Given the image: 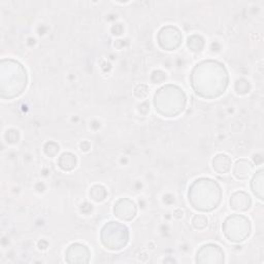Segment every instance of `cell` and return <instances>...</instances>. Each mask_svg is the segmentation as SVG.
<instances>
[{
  "instance_id": "obj_1",
  "label": "cell",
  "mask_w": 264,
  "mask_h": 264,
  "mask_svg": "<svg viewBox=\"0 0 264 264\" xmlns=\"http://www.w3.org/2000/svg\"><path fill=\"white\" fill-rule=\"evenodd\" d=\"M190 84L197 96L204 99H216L226 92L229 73L220 61L204 60L193 67L190 73Z\"/></svg>"
},
{
  "instance_id": "obj_2",
  "label": "cell",
  "mask_w": 264,
  "mask_h": 264,
  "mask_svg": "<svg viewBox=\"0 0 264 264\" xmlns=\"http://www.w3.org/2000/svg\"><path fill=\"white\" fill-rule=\"evenodd\" d=\"M28 85V73L18 60L7 58L0 63V96L14 99L24 93Z\"/></svg>"
},
{
  "instance_id": "obj_3",
  "label": "cell",
  "mask_w": 264,
  "mask_h": 264,
  "mask_svg": "<svg viewBox=\"0 0 264 264\" xmlns=\"http://www.w3.org/2000/svg\"><path fill=\"white\" fill-rule=\"evenodd\" d=\"M222 188L218 182L209 178H199L189 187L188 200L191 207L202 213L216 210L222 201Z\"/></svg>"
},
{
  "instance_id": "obj_4",
  "label": "cell",
  "mask_w": 264,
  "mask_h": 264,
  "mask_svg": "<svg viewBox=\"0 0 264 264\" xmlns=\"http://www.w3.org/2000/svg\"><path fill=\"white\" fill-rule=\"evenodd\" d=\"M153 104L160 116L175 118L184 112L187 105V96L182 88L168 84L156 91Z\"/></svg>"
},
{
  "instance_id": "obj_5",
  "label": "cell",
  "mask_w": 264,
  "mask_h": 264,
  "mask_svg": "<svg viewBox=\"0 0 264 264\" xmlns=\"http://www.w3.org/2000/svg\"><path fill=\"white\" fill-rule=\"evenodd\" d=\"M130 238L128 227L117 221L106 223L100 231V241L110 251H120L124 249Z\"/></svg>"
},
{
  "instance_id": "obj_6",
  "label": "cell",
  "mask_w": 264,
  "mask_h": 264,
  "mask_svg": "<svg viewBox=\"0 0 264 264\" xmlns=\"http://www.w3.org/2000/svg\"><path fill=\"white\" fill-rule=\"evenodd\" d=\"M222 230L229 241L239 243L250 236L252 225L247 217L234 214L225 219Z\"/></svg>"
},
{
  "instance_id": "obj_7",
  "label": "cell",
  "mask_w": 264,
  "mask_h": 264,
  "mask_svg": "<svg viewBox=\"0 0 264 264\" xmlns=\"http://www.w3.org/2000/svg\"><path fill=\"white\" fill-rule=\"evenodd\" d=\"M157 43L162 50L168 52L174 51L181 47L183 43V34L178 27L166 25L158 31Z\"/></svg>"
},
{
  "instance_id": "obj_8",
  "label": "cell",
  "mask_w": 264,
  "mask_h": 264,
  "mask_svg": "<svg viewBox=\"0 0 264 264\" xmlns=\"http://www.w3.org/2000/svg\"><path fill=\"white\" fill-rule=\"evenodd\" d=\"M195 261L202 264H222L225 262V254L220 246L216 243H207L201 246L197 251Z\"/></svg>"
},
{
  "instance_id": "obj_9",
  "label": "cell",
  "mask_w": 264,
  "mask_h": 264,
  "mask_svg": "<svg viewBox=\"0 0 264 264\" xmlns=\"http://www.w3.org/2000/svg\"><path fill=\"white\" fill-rule=\"evenodd\" d=\"M91 258V252L86 245L74 242L65 251V261L67 263H88Z\"/></svg>"
},
{
  "instance_id": "obj_10",
  "label": "cell",
  "mask_w": 264,
  "mask_h": 264,
  "mask_svg": "<svg viewBox=\"0 0 264 264\" xmlns=\"http://www.w3.org/2000/svg\"><path fill=\"white\" fill-rule=\"evenodd\" d=\"M114 214L122 221H132L137 215V207L129 198H120L115 204Z\"/></svg>"
},
{
  "instance_id": "obj_11",
  "label": "cell",
  "mask_w": 264,
  "mask_h": 264,
  "mask_svg": "<svg viewBox=\"0 0 264 264\" xmlns=\"http://www.w3.org/2000/svg\"><path fill=\"white\" fill-rule=\"evenodd\" d=\"M229 205L233 211L247 212L252 206V198L243 191H236L231 194Z\"/></svg>"
},
{
  "instance_id": "obj_12",
  "label": "cell",
  "mask_w": 264,
  "mask_h": 264,
  "mask_svg": "<svg viewBox=\"0 0 264 264\" xmlns=\"http://www.w3.org/2000/svg\"><path fill=\"white\" fill-rule=\"evenodd\" d=\"M254 170V165L247 159H239L235 162L233 166V175L240 181L248 180L250 178V175L253 173Z\"/></svg>"
},
{
  "instance_id": "obj_13",
  "label": "cell",
  "mask_w": 264,
  "mask_h": 264,
  "mask_svg": "<svg viewBox=\"0 0 264 264\" xmlns=\"http://www.w3.org/2000/svg\"><path fill=\"white\" fill-rule=\"evenodd\" d=\"M212 164H213L214 170L217 173L224 174V173H227V172L230 171L232 161H231V158L228 155L218 154L214 157V159L212 161Z\"/></svg>"
},
{
  "instance_id": "obj_14",
  "label": "cell",
  "mask_w": 264,
  "mask_h": 264,
  "mask_svg": "<svg viewBox=\"0 0 264 264\" xmlns=\"http://www.w3.org/2000/svg\"><path fill=\"white\" fill-rule=\"evenodd\" d=\"M263 172L264 170L260 168L258 171H256L251 180V190L260 200H263Z\"/></svg>"
},
{
  "instance_id": "obj_15",
  "label": "cell",
  "mask_w": 264,
  "mask_h": 264,
  "mask_svg": "<svg viewBox=\"0 0 264 264\" xmlns=\"http://www.w3.org/2000/svg\"><path fill=\"white\" fill-rule=\"evenodd\" d=\"M77 159L76 156L70 152H65L61 154L58 159V166L64 171H71L76 167Z\"/></svg>"
},
{
  "instance_id": "obj_16",
  "label": "cell",
  "mask_w": 264,
  "mask_h": 264,
  "mask_svg": "<svg viewBox=\"0 0 264 264\" xmlns=\"http://www.w3.org/2000/svg\"><path fill=\"white\" fill-rule=\"evenodd\" d=\"M187 46L191 52L200 53L206 46L205 38L199 34H193L188 37Z\"/></svg>"
},
{
  "instance_id": "obj_17",
  "label": "cell",
  "mask_w": 264,
  "mask_h": 264,
  "mask_svg": "<svg viewBox=\"0 0 264 264\" xmlns=\"http://www.w3.org/2000/svg\"><path fill=\"white\" fill-rule=\"evenodd\" d=\"M89 195L95 202H103L108 197V190L103 185H94L91 187Z\"/></svg>"
},
{
  "instance_id": "obj_18",
  "label": "cell",
  "mask_w": 264,
  "mask_h": 264,
  "mask_svg": "<svg viewBox=\"0 0 264 264\" xmlns=\"http://www.w3.org/2000/svg\"><path fill=\"white\" fill-rule=\"evenodd\" d=\"M234 90L238 95H246L251 90V85L248 79L239 78L234 84Z\"/></svg>"
},
{
  "instance_id": "obj_19",
  "label": "cell",
  "mask_w": 264,
  "mask_h": 264,
  "mask_svg": "<svg viewBox=\"0 0 264 264\" xmlns=\"http://www.w3.org/2000/svg\"><path fill=\"white\" fill-rule=\"evenodd\" d=\"M209 220L205 215H195L192 219V226L196 230H204L207 228Z\"/></svg>"
},
{
  "instance_id": "obj_20",
  "label": "cell",
  "mask_w": 264,
  "mask_h": 264,
  "mask_svg": "<svg viewBox=\"0 0 264 264\" xmlns=\"http://www.w3.org/2000/svg\"><path fill=\"white\" fill-rule=\"evenodd\" d=\"M44 151L49 157H56L60 151V147L55 141H48L44 146Z\"/></svg>"
},
{
  "instance_id": "obj_21",
  "label": "cell",
  "mask_w": 264,
  "mask_h": 264,
  "mask_svg": "<svg viewBox=\"0 0 264 264\" xmlns=\"http://www.w3.org/2000/svg\"><path fill=\"white\" fill-rule=\"evenodd\" d=\"M134 96L139 98V99H145L148 97L149 95V87L145 84H140V85H137L135 88H134Z\"/></svg>"
},
{
  "instance_id": "obj_22",
  "label": "cell",
  "mask_w": 264,
  "mask_h": 264,
  "mask_svg": "<svg viewBox=\"0 0 264 264\" xmlns=\"http://www.w3.org/2000/svg\"><path fill=\"white\" fill-rule=\"evenodd\" d=\"M5 139L9 144H17L20 140V132L17 129H9L5 133Z\"/></svg>"
},
{
  "instance_id": "obj_23",
  "label": "cell",
  "mask_w": 264,
  "mask_h": 264,
  "mask_svg": "<svg viewBox=\"0 0 264 264\" xmlns=\"http://www.w3.org/2000/svg\"><path fill=\"white\" fill-rule=\"evenodd\" d=\"M167 78V75L162 70H154L151 74V82L153 84H161L164 83Z\"/></svg>"
},
{
  "instance_id": "obj_24",
  "label": "cell",
  "mask_w": 264,
  "mask_h": 264,
  "mask_svg": "<svg viewBox=\"0 0 264 264\" xmlns=\"http://www.w3.org/2000/svg\"><path fill=\"white\" fill-rule=\"evenodd\" d=\"M112 32H113V34H115V35H120V34H122V32H123V27H122V25H121V24H116V25H114L113 28H112Z\"/></svg>"
},
{
  "instance_id": "obj_25",
  "label": "cell",
  "mask_w": 264,
  "mask_h": 264,
  "mask_svg": "<svg viewBox=\"0 0 264 264\" xmlns=\"http://www.w3.org/2000/svg\"><path fill=\"white\" fill-rule=\"evenodd\" d=\"M90 149H91V146H90L89 141H83V143L80 144V150H82L83 152H88Z\"/></svg>"
}]
</instances>
